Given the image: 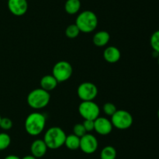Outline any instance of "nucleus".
Here are the masks:
<instances>
[{"label":"nucleus","mask_w":159,"mask_h":159,"mask_svg":"<svg viewBox=\"0 0 159 159\" xmlns=\"http://www.w3.org/2000/svg\"><path fill=\"white\" fill-rule=\"evenodd\" d=\"M79 34H80V31H79V27H78L75 23V24H70L65 29V35L68 38H76L79 35Z\"/></svg>","instance_id":"6ab92c4d"},{"label":"nucleus","mask_w":159,"mask_h":159,"mask_svg":"<svg viewBox=\"0 0 159 159\" xmlns=\"http://www.w3.org/2000/svg\"><path fill=\"white\" fill-rule=\"evenodd\" d=\"M11 143V137L6 132H0V151L7 149Z\"/></svg>","instance_id":"aec40b11"},{"label":"nucleus","mask_w":159,"mask_h":159,"mask_svg":"<svg viewBox=\"0 0 159 159\" xmlns=\"http://www.w3.org/2000/svg\"><path fill=\"white\" fill-rule=\"evenodd\" d=\"M46 126V117L40 112L29 114L25 120L24 126L26 132L30 136H37L41 133Z\"/></svg>","instance_id":"f257e3e1"},{"label":"nucleus","mask_w":159,"mask_h":159,"mask_svg":"<svg viewBox=\"0 0 159 159\" xmlns=\"http://www.w3.org/2000/svg\"><path fill=\"white\" fill-rule=\"evenodd\" d=\"M121 53L119 48L115 46H109L104 50L103 58L109 63H116L120 59Z\"/></svg>","instance_id":"ddd939ff"},{"label":"nucleus","mask_w":159,"mask_h":159,"mask_svg":"<svg viewBox=\"0 0 159 159\" xmlns=\"http://www.w3.org/2000/svg\"><path fill=\"white\" fill-rule=\"evenodd\" d=\"M99 143L98 140L94 135L90 133H86L80 138V148L82 152L85 154H93L97 150Z\"/></svg>","instance_id":"1a4fd4ad"},{"label":"nucleus","mask_w":159,"mask_h":159,"mask_svg":"<svg viewBox=\"0 0 159 159\" xmlns=\"http://www.w3.org/2000/svg\"><path fill=\"white\" fill-rule=\"evenodd\" d=\"M57 84L58 82L53 75H45L40 79V88L48 92L55 89L57 87Z\"/></svg>","instance_id":"4468645a"},{"label":"nucleus","mask_w":159,"mask_h":159,"mask_svg":"<svg viewBox=\"0 0 159 159\" xmlns=\"http://www.w3.org/2000/svg\"><path fill=\"white\" fill-rule=\"evenodd\" d=\"M79 112L84 119L95 120L99 116L100 108L93 101H85L79 104Z\"/></svg>","instance_id":"0eeeda50"},{"label":"nucleus","mask_w":159,"mask_h":159,"mask_svg":"<svg viewBox=\"0 0 159 159\" xmlns=\"http://www.w3.org/2000/svg\"><path fill=\"white\" fill-rule=\"evenodd\" d=\"M82 124H83L86 132H92L93 130H94V120L84 119Z\"/></svg>","instance_id":"393cba45"},{"label":"nucleus","mask_w":159,"mask_h":159,"mask_svg":"<svg viewBox=\"0 0 159 159\" xmlns=\"http://www.w3.org/2000/svg\"><path fill=\"white\" fill-rule=\"evenodd\" d=\"M158 118H159V109H158Z\"/></svg>","instance_id":"cd10ccee"},{"label":"nucleus","mask_w":159,"mask_h":159,"mask_svg":"<svg viewBox=\"0 0 159 159\" xmlns=\"http://www.w3.org/2000/svg\"><path fill=\"white\" fill-rule=\"evenodd\" d=\"M116 150L113 146H106L100 152V159H116Z\"/></svg>","instance_id":"a211bd4d"},{"label":"nucleus","mask_w":159,"mask_h":159,"mask_svg":"<svg viewBox=\"0 0 159 159\" xmlns=\"http://www.w3.org/2000/svg\"><path fill=\"white\" fill-rule=\"evenodd\" d=\"M77 94L82 101H94L98 94V88L93 83L83 82L78 87Z\"/></svg>","instance_id":"6e6552de"},{"label":"nucleus","mask_w":159,"mask_h":159,"mask_svg":"<svg viewBox=\"0 0 159 159\" xmlns=\"http://www.w3.org/2000/svg\"><path fill=\"white\" fill-rule=\"evenodd\" d=\"M1 118H2V117H1V115H0V122H1Z\"/></svg>","instance_id":"c756f323"},{"label":"nucleus","mask_w":159,"mask_h":159,"mask_svg":"<svg viewBox=\"0 0 159 159\" xmlns=\"http://www.w3.org/2000/svg\"><path fill=\"white\" fill-rule=\"evenodd\" d=\"M48 147L46 143L41 139H37L34 140L30 146V151L33 156H34L37 158L43 157L46 154L48 151Z\"/></svg>","instance_id":"f8f14e48"},{"label":"nucleus","mask_w":159,"mask_h":159,"mask_svg":"<svg viewBox=\"0 0 159 159\" xmlns=\"http://www.w3.org/2000/svg\"><path fill=\"white\" fill-rule=\"evenodd\" d=\"M111 123L113 126L118 129H127L133 124V116L126 110H116L111 116Z\"/></svg>","instance_id":"423d86ee"},{"label":"nucleus","mask_w":159,"mask_h":159,"mask_svg":"<svg viewBox=\"0 0 159 159\" xmlns=\"http://www.w3.org/2000/svg\"><path fill=\"white\" fill-rule=\"evenodd\" d=\"M65 145L71 151L78 150L80 147V137H77L75 134H69L66 137Z\"/></svg>","instance_id":"f3484780"},{"label":"nucleus","mask_w":159,"mask_h":159,"mask_svg":"<svg viewBox=\"0 0 159 159\" xmlns=\"http://www.w3.org/2000/svg\"><path fill=\"white\" fill-rule=\"evenodd\" d=\"M102 110H103V112L107 115H109V116H112L115 112H116V107L113 103L111 102H107L104 104L103 107H102Z\"/></svg>","instance_id":"4be33fe9"},{"label":"nucleus","mask_w":159,"mask_h":159,"mask_svg":"<svg viewBox=\"0 0 159 159\" xmlns=\"http://www.w3.org/2000/svg\"><path fill=\"white\" fill-rule=\"evenodd\" d=\"M12 121L9 118L7 117H4V118H1V122H0V128L2 129L3 130L7 131L12 129Z\"/></svg>","instance_id":"b1692460"},{"label":"nucleus","mask_w":159,"mask_h":159,"mask_svg":"<svg viewBox=\"0 0 159 159\" xmlns=\"http://www.w3.org/2000/svg\"><path fill=\"white\" fill-rule=\"evenodd\" d=\"M50 100L51 95L49 92L42 88H37L31 90L26 98L28 105L36 110L42 109L48 106Z\"/></svg>","instance_id":"20e7f679"},{"label":"nucleus","mask_w":159,"mask_h":159,"mask_svg":"<svg viewBox=\"0 0 159 159\" xmlns=\"http://www.w3.org/2000/svg\"><path fill=\"white\" fill-rule=\"evenodd\" d=\"M113 127L111 121L105 117L99 116L94 120V130L99 135H108L112 132Z\"/></svg>","instance_id":"9b49d317"},{"label":"nucleus","mask_w":159,"mask_h":159,"mask_svg":"<svg viewBox=\"0 0 159 159\" xmlns=\"http://www.w3.org/2000/svg\"><path fill=\"white\" fill-rule=\"evenodd\" d=\"M21 159H37V157H34V156H33L32 154H31V155L24 156V157H23V158H21Z\"/></svg>","instance_id":"bb28decb"},{"label":"nucleus","mask_w":159,"mask_h":159,"mask_svg":"<svg viewBox=\"0 0 159 159\" xmlns=\"http://www.w3.org/2000/svg\"><path fill=\"white\" fill-rule=\"evenodd\" d=\"M8 9L14 16H23L28 9V2L26 0H8Z\"/></svg>","instance_id":"9d476101"},{"label":"nucleus","mask_w":159,"mask_h":159,"mask_svg":"<svg viewBox=\"0 0 159 159\" xmlns=\"http://www.w3.org/2000/svg\"><path fill=\"white\" fill-rule=\"evenodd\" d=\"M150 44L154 51L159 54V30L155 31L152 34L150 38Z\"/></svg>","instance_id":"412c9836"},{"label":"nucleus","mask_w":159,"mask_h":159,"mask_svg":"<svg viewBox=\"0 0 159 159\" xmlns=\"http://www.w3.org/2000/svg\"><path fill=\"white\" fill-rule=\"evenodd\" d=\"M158 65H159V56L158 57Z\"/></svg>","instance_id":"c85d7f7f"},{"label":"nucleus","mask_w":159,"mask_h":159,"mask_svg":"<svg viewBox=\"0 0 159 159\" xmlns=\"http://www.w3.org/2000/svg\"><path fill=\"white\" fill-rule=\"evenodd\" d=\"M75 24L79 27L80 32H93L98 25V17L94 12L91 10H85L78 15L75 20Z\"/></svg>","instance_id":"7ed1b4c3"},{"label":"nucleus","mask_w":159,"mask_h":159,"mask_svg":"<svg viewBox=\"0 0 159 159\" xmlns=\"http://www.w3.org/2000/svg\"><path fill=\"white\" fill-rule=\"evenodd\" d=\"M110 35L107 31H100L96 32L93 37V41L96 46L104 47L109 43Z\"/></svg>","instance_id":"2eb2a0df"},{"label":"nucleus","mask_w":159,"mask_h":159,"mask_svg":"<svg viewBox=\"0 0 159 159\" xmlns=\"http://www.w3.org/2000/svg\"><path fill=\"white\" fill-rule=\"evenodd\" d=\"M66 137L67 135L61 128L58 126H53L46 131L43 137V141L49 149H58L65 145Z\"/></svg>","instance_id":"f03ea898"},{"label":"nucleus","mask_w":159,"mask_h":159,"mask_svg":"<svg viewBox=\"0 0 159 159\" xmlns=\"http://www.w3.org/2000/svg\"><path fill=\"white\" fill-rule=\"evenodd\" d=\"M81 9L80 0H67L65 4V10L69 15H74L79 12Z\"/></svg>","instance_id":"dca6fc26"},{"label":"nucleus","mask_w":159,"mask_h":159,"mask_svg":"<svg viewBox=\"0 0 159 159\" xmlns=\"http://www.w3.org/2000/svg\"><path fill=\"white\" fill-rule=\"evenodd\" d=\"M72 73V66L69 62L65 60L56 62L52 69V75L58 83L65 82L69 80Z\"/></svg>","instance_id":"39448f33"},{"label":"nucleus","mask_w":159,"mask_h":159,"mask_svg":"<svg viewBox=\"0 0 159 159\" xmlns=\"http://www.w3.org/2000/svg\"><path fill=\"white\" fill-rule=\"evenodd\" d=\"M4 159H21L20 157L16 155H14V154H10V155H8L5 157Z\"/></svg>","instance_id":"a878e982"},{"label":"nucleus","mask_w":159,"mask_h":159,"mask_svg":"<svg viewBox=\"0 0 159 159\" xmlns=\"http://www.w3.org/2000/svg\"><path fill=\"white\" fill-rule=\"evenodd\" d=\"M86 130H85V127H84L82 123H77L73 127V134L79 137H83L85 134H86Z\"/></svg>","instance_id":"5701e85b"}]
</instances>
